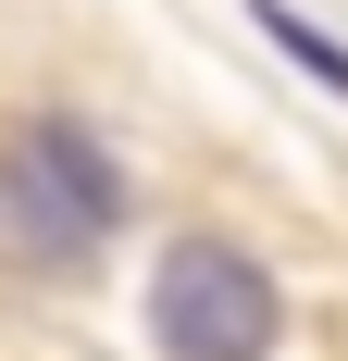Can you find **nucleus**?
Instances as JSON below:
<instances>
[{
    "instance_id": "3",
    "label": "nucleus",
    "mask_w": 348,
    "mask_h": 361,
    "mask_svg": "<svg viewBox=\"0 0 348 361\" xmlns=\"http://www.w3.org/2000/svg\"><path fill=\"white\" fill-rule=\"evenodd\" d=\"M249 25L274 37V50H286V63H299V75H323V87H336V100H348V50H336V37L311 25V13H299V0H249Z\"/></svg>"
},
{
    "instance_id": "2",
    "label": "nucleus",
    "mask_w": 348,
    "mask_h": 361,
    "mask_svg": "<svg viewBox=\"0 0 348 361\" xmlns=\"http://www.w3.org/2000/svg\"><path fill=\"white\" fill-rule=\"evenodd\" d=\"M149 336H162V361H274L286 287L237 237H162V262H149Z\"/></svg>"
},
{
    "instance_id": "1",
    "label": "nucleus",
    "mask_w": 348,
    "mask_h": 361,
    "mask_svg": "<svg viewBox=\"0 0 348 361\" xmlns=\"http://www.w3.org/2000/svg\"><path fill=\"white\" fill-rule=\"evenodd\" d=\"M125 162H112L87 125L63 112H25V125H0V224H13V250L75 274V262H100L125 237Z\"/></svg>"
}]
</instances>
